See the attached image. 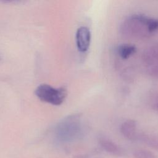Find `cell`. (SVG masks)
<instances>
[{
    "label": "cell",
    "mask_w": 158,
    "mask_h": 158,
    "mask_svg": "<svg viewBox=\"0 0 158 158\" xmlns=\"http://www.w3.org/2000/svg\"><path fill=\"white\" fill-rule=\"evenodd\" d=\"M35 94L43 102L59 106L65 101L67 91L64 87L54 88L48 84H41L36 87Z\"/></svg>",
    "instance_id": "obj_1"
},
{
    "label": "cell",
    "mask_w": 158,
    "mask_h": 158,
    "mask_svg": "<svg viewBox=\"0 0 158 158\" xmlns=\"http://www.w3.org/2000/svg\"><path fill=\"white\" fill-rule=\"evenodd\" d=\"M148 18L141 14L131 15L122 25L123 34L129 37H140L148 35Z\"/></svg>",
    "instance_id": "obj_2"
},
{
    "label": "cell",
    "mask_w": 158,
    "mask_h": 158,
    "mask_svg": "<svg viewBox=\"0 0 158 158\" xmlns=\"http://www.w3.org/2000/svg\"><path fill=\"white\" fill-rule=\"evenodd\" d=\"M80 126V115H71L64 118L58 124L56 128L57 135L61 140H72L79 134Z\"/></svg>",
    "instance_id": "obj_3"
},
{
    "label": "cell",
    "mask_w": 158,
    "mask_h": 158,
    "mask_svg": "<svg viewBox=\"0 0 158 158\" xmlns=\"http://www.w3.org/2000/svg\"><path fill=\"white\" fill-rule=\"evenodd\" d=\"M91 32L86 27H80L76 32V44L80 52H86L90 45Z\"/></svg>",
    "instance_id": "obj_4"
},
{
    "label": "cell",
    "mask_w": 158,
    "mask_h": 158,
    "mask_svg": "<svg viewBox=\"0 0 158 158\" xmlns=\"http://www.w3.org/2000/svg\"><path fill=\"white\" fill-rule=\"evenodd\" d=\"M121 133L128 139H134L136 137V122L133 120H127L120 127Z\"/></svg>",
    "instance_id": "obj_5"
},
{
    "label": "cell",
    "mask_w": 158,
    "mask_h": 158,
    "mask_svg": "<svg viewBox=\"0 0 158 158\" xmlns=\"http://www.w3.org/2000/svg\"><path fill=\"white\" fill-rule=\"evenodd\" d=\"M99 143L102 148L107 152L117 156L123 155L122 149L112 140L106 138H102L99 139Z\"/></svg>",
    "instance_id": "obj_6"
},
{
    "label": "cell",
    "mask_w": 158,
    "mask_h": 158,
    "mask_svg": "<svg viewBox=\"0 0 158 158\" xmlns=\"http://www.w3.org/2000/svg\"><path fill=\"white\" fill-rule=\"evenodd\" d=\"M144 62L152 65L158 62V44L149 47L143 56Z\"/></svg>",
    "instance_id": "obj_7"
},
{
    "label": "cell",
    "mask_w": 158,
    "mask_h": 158,
    "mask_svg": "<svg viewBox=\"0 0 158 158\" xmlns=\"http://www.w3.org/2000/svg\"><path fill=\"white\" fill-rule=\"evenodd\" d=\"M117 52L123 59H127L136 51V47L131 44H122L117 47Z\"/></svg>",
    "instance_id": "obj_8"
},
{
    "label": "cell",
    "mask_w": 158,
    "mask_h": 158,
    "mask_svg": "<svg viewBox=\"0 0 158 158\" xmlns=\"http://www.w3.org/2000/svg\"><path fill=\"white\" fill-rule=\"evenodd\" d=\"M141 139L149 147L158 150V136L152 135L144 134L141 136Z\"/></svg>",
    "instance_id": "obj_9"
},
{
    "label": "cell",
    "mask_w": 158,
    "mask_h": 158,
    "mask_svg": "<svg viewBox=\"0 0 158 158\" xmlns=\"http://www.w3.org/2000/svg\"><path fill=\"white\" fill-rule=\"evenodd\" d=\"M134 158H157L156 155L146 149H138L133 154Z\"/></svg>",
    "instance_id": "obj_10"
},
{
    "label": "cell",
    "mask_w": 158,
    "mask_h": 158,
    "mask_svg": "<svg viewBox=\"0 0 158 158\" xmlns=\"http://www.w3.org/2000/svg\"><path fill=\"white\" fill-rule=\"evenodd\" d=\"M148 30L149 33H154L158 30V19L148 18Z\"/></svg>",
    "instance_id": "obj_11"
},
{
    "label": "cell",
    "mask_w": 158,
    "mask_h": 158,
    "mask_svg": "<svg viewBox=\"0 0 158 158\" xmlns=\"http://www.w3.org/2000/svg\"><path fill=\"white\" fill-rule=\"evenodd\" d=\"M149 73L154 77H158V62L151 65L149 69Z\"/></svg>",
    "instance_id": "obj_12"
}]
</instances>
